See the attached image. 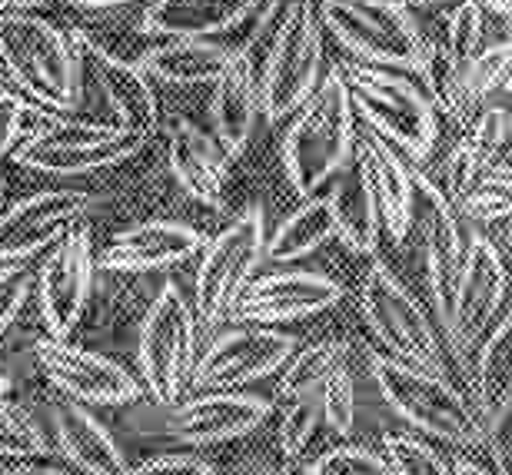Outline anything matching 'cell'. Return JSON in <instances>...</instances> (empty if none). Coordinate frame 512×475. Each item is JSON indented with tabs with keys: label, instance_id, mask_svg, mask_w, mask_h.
Listing matches in <instances>:
<instances>
[{
	"label": "cell",
	"instance_id": "obj_1",
	"mask_svg": "<svg viewBox=\"0 0 512 475\" xmlns=\"http://www.w3.org/2000/svg\"><path fill=\"white\" fill-rule=\"evenodd\" d=\"M0 57L10 90L34 107L70 117L84 103V64L74 40L34 10L0 14Z\"/></svg>",
	"mask_w": 512,
	"mask_h": 475
},
{
	"label": "cell",
	"instance_id": "obj_2",
	"mask_svg": "<svg viewBox=\"0 0 512 475\" xmlns=\"http://www.w3.org/2000/svg\"><path fill=\"white\" fill-rule=\"evenodd\" d=\"M356 143V113L340 67L320 80L313 97L290 117L283 137V170L293 183L296 196L310 200L340 173L353 157Z\"/></svg>",
	"mask_w": 512,
	"mask_h": 475
},
{
	"label": "cell",
	"instance_id": "obj_3",
	"mask_svg": "<svg viewBox=\"0 0 512 475\" xmlns=\"http://www.w3.org/2000/svg\"><path fill=\"white\" fill-rule=\"evenodd\" d=\"M340 77L350 94L353 113L363 117L373 137H380L409 160H426L439 140L436 110L413 80L399 70L343 64Z\"/></svg>",
	"mask_w": 512,
	"mask_h": 475
},
{
	"label": "cell",
	"instance_id": "obj_4",
	"mask_svg": "<svg viewBox=\"0 0 512 475\" xmlns=\"http://www.w3.org/2000/svg\"><path fill=\"white\" fill-rule=\"evenodd\" d=\"M370 373L386 406L416 432L449 442V446H486L489 442V432L479 422L476 409L439 373L406 366L383 353H370Z\"/></svg>",
	"mask_w": 512,
	"mask_h": 475
},
{
	"label": "cell",
	"instance_id": "obj_5",
	"mask_svg": "<svg viewBox=\"0 0 512 475\" xmlns=\"http://www.w3.org/2000/svg\"><path fill=\"white\" fill-rule=\"evenodd\" d=\"M193 273V316L200 329H217L237 309L243 289L256 280L260 263H266V216L263 206L250 203L223 230L203 243Z\"/></svg>",
	"mask_w": 512,
	"mask_h": 475
},
{
	"label": "cell",
	"instance_id": "obj_6",
	"mask_svg": "<svg viewBox=\"0 0 512 475\" xmlns=\"http://www.w3.org/2000/svg\"><path fill=\"white\" fill-rule=\"evenodd\" d=\"M323 80V24L313 0H290L260 64V117L290 120Z\"/></svg>",
	"mask_w": 512,
	"mask_h": 475
},
{
	"label": "cell",
	"instance_id": "obj_7",
	"mask_svg": "<svg viewBox=\"0 0 512 475\" xmlns=\"http://www.w3.org/2000/svg\"><path fill=\"white\" fill-rule=\"evenodd\" d=\"M147 143V137L117 127V123L50 113L10 157L17 167L47 173V177H84V173L117 167V163L137 157Z\"/></svg>",
	"mask_w": 512,
	"mask_h": 475
},
{
	"label": "cell",
	"instance_id": "obj_8",
	"mask_svg": "<svg viewBox=\"0 0 512 475\" xmlns=\"http://www.w3.org/2000/svg\"><path fill=\"white\" fill-rule=\"evenodd\" d=\"M316 17L356 64L416 70L423 30L403 0H313Z\"/></svg>",
	"mask_w": 512,
	"mask_h": 475
},
{
	"label": "cell",
	"instance_id": "obj_9",
	"mask_svg": "<svg viewBox=\"0 0 512 475\" xmlns=\"http://www.w3.org/2000/svg\"><path fill=\"white\" fill-rule=\"evenodd\" d=\"M200 326L177 283H163L140 326V386L157 406H177L197 366Z\"/></svg>",
	"mask_w": 512,
	"mask_h": 475
},
{
	"label": "cell",
	"instance_id": "obj_10",
	"mask_svg": "<svg viewBox=\"0 0 512 475\" xmlns=\"http://www.w3.org/2000/svg\"><path fill=\"white\" fill-rule=\"evenodd\" d=\"M360 309L373 336L386 346V356L406 366L443 376V349L426 309L406 283L383 263H373L360 286Z\"/></svg>",
	"mask_w": 512,
	"mask_h": 475
},
{
	"label": "cell",
	"instance_id": "obj_11",
	"mask_svg": "<svg viewBox=\"0 0 512 475\" xmlns=\"http://www.w3.org/2000/svg\"><path fill=\"white\" fill-rule=\"evenodd\" d=\"M300 339L273 326H230L210 339L197 356L190 389L193 392H237L266 376H276L296 353Z\"/></svg>",
	"mask_w": 512,
	"mask_h": 475
},
{
	"label": "cell",
	"instance_id": "obj_12",
	"mask_svg": "<svg viewBox=\"0 0 512 475\" xmlns=\"http://www.w3.org/2000/svg\"><path fill=\"white\" fill-rule=\"evenodd\" d=\"M97 253L90 223H77L44 250V263L34 273V293L40 306V319L50 339H67L80 323L94 289Z\"/></svg>",
	"mask_w": 512,
	"mask_h": 475
},
{
	"label": "cell",
	"instance_id": "obj_13",
	"mask_svg": "<svg viewBox=\"0 0 512 475\" xmlns=\"http://www.w3.org/2000/svg\"><path fill=\"white\" fill-rule=\"evenodd\" d=\"M37 366L44 379L64 399H74L80 406H130L143 396L140 379L97 349L67 343V339H40Z\"/></svg>",
	"mask_w": 512,
	"mask_h": 475
},
{
	"label": "cell",
	"instance_id": "obj_14",
	"mask_svg": "<svg viewBox=\"0 0 512 475\" xmlns=\"http://www.w3.org/2000/svg\"><path fill=\"white\" fill-rule=\"evenodd\" d=\"M97 206L87 190H40L7 203L0 213V266L24 263L50 250L70 226L84 223Z\"/></svg>",
	"mask_w": 512,
	"mask_h": 475
},
{
	"label": "cell",
	"instance_id": "obj_15",
	"mask_svg": "<svg viewBox=\"0 0 512 475\" xmlns=\"http://www.w3.org/2000/svg\"><path fill=\"white\" fill-rule=\"evenodd\" d=\"M74 40L84 77L94 80V90L107 103L117 127H124L140 137H153L160 127V100L150 77L137 67V60H124L110 47L97 44L87 30H67Z\"/></svg>",
	"mask_w": 512,
	"mask_h": 475
},
{
	"label": "cell",
	"instance_id": "obj_16",
	"mask_svg": "<svg viewBox=\"0 0 512 475\" xmlns=\"http://www.w3.org/2000/svg\"><path fill=\"white\" fill-rule=\"evenodd\" d=\"M506 266L489 236L473 233L466 240L463 273L456 283L453 313H449L446 336L453 339L456 353H469L499 319L506 299Z\"/></svg>",
	"mask_w": 512,
	"mask_h": 475
},
{
	"label": "cell",
	"instance_id": "obj_17",
	"mask_svg": "<svg viewBox=\"0 0 512 475\" xmlns=\"http://www.w3.org/2000/svg\"><path fill=\"white\" fill-rule=\"evenodd\" d=\"M413 187H416L413 226H419V233H423L429 296H433L436 316L446 329L449 313H453L459 273H463L466 236L463 226H459V213L443 200V193L436 190L433 180H426L423 173L413 170Z\"/></svg>",
	"mask_w": 512,
	"mask_h": 475
},
{
	"label": "cell",
	"instance_id": "obj_18",
	"mask_svg": "<svg viewBox=\"0 0 512 475\" xmlns=\"http://www.w3.org/2000/svg\"><path fill=\"white\" fill-rule=\"evenodd\" d=\"M343 299V286L326 273L316 270H276L243 289L233 323L240 326H280L296 323V319L326 313Z\"/></svg>",
	"mask_w": 512,
	"mask_h": 475
},
{
	"label": "cell",
	"instance_id": "obj_19",
	"mask_svg": "<svg viewBox=\"0 0 512 475\" xmlns=\"http://www.w3.org/2000/svg\"><path fill=\"white\" fill-rule=\"evenodd\" d=\"M273 416V402L256 392H197L173 406L167 432L183 446H220L250 436Z\"/></svg>",
	"mask_w": 512,
	"mask_h": 475
},
{
	"label": "cell",
	"instance_id": "obj_20",
	"mask_svg": "<svg viewBox=\"0 0 512 475\" xmlns=\"http://www.w3.org/2000/svg\"><path fill=\"white\" fill-rule=\"evenodd\" d=\"M203 250V233L187 223L147 220L117 233L104 250L97 253V270L110 273H153L170 266L197 260Z\"/></svg>",
	"mask_w": 512,
	"mask_h": 475
},
{
	"label": "cell",
	"instance_id": "obj_21",
	"mask_svg": "<svg viewBox=\"0 0 512 475\" xmlns=\"http://www.w3.org/2000/svg\"><path fill=\"white\" fill-rule=\"evenodd\" d=\"M167 163L190 200L220 210L230 187V157L210 130L190 117H173L167 127Z\"/></svg>",
	"mask_w": 512,
	"mask_h": 475
},
{
	"label": "cell",
	"instance_id": "obj_22",
	"mask_svg": "<svg viewBox=\"0 0 512 475\" xmlns=\"http://www.w3.org/2000/svg\"><path fill=\"white\" fill-rule=\"evenodd\" d=\"M210 94V133L230 160H237L260 120V64L247 47H233L230 64L213 80Z\"/></svg>",
	"mask_w": 512,
	"mask_h": 475
},
{
	"label": "cell",
	"instance_id": "obj_23",
	"mask_svg": "<svg viewBox=\"0 0 512 475\" xmlns=\"http://www.w3.org/2000/svg\"><path fill=\"white\" fill-rule=\"evenodd\" d=\"M356 173H360L366 193L376 206L380 226L393 243H403L413 233V210H416V187L413 170L406 160L383 143L380 137H366L356 150Z\"/></svg>",
	"mask_w": 512,
	"mask_h": 475
},
{
	"label": "cell",
	"instance_id": "obj_24",
	"mask_svg": "<svg viewBox=\"0 0 512 475\" xmlns=\"http://www.w3.org/2000/svg\"><path fill=\"white\" fill-rule=\"evenodd\" d=\"M50 426H54V442L70 466L84 475H124L130 462L104 422H100L87 406L60 396L50 406Z\"/></svg>",
	"mask_w": 512,
	"mask_h": 475
},
{
	"label": "cell",
	"instance_id": "obj_25",
	"mask_svg": "<svg viewBox=\"0 0 512 475\" xmlns=\"http://www.w3.org/2000/svg\"><path fill=\"white\" fill-rule=\"evenodd\" d=\"M266 0H150L140 30L150 37H203L213 40L243 20L260 14Z\"/></svg>",
	"mask_w": 512,
	"mask_h": 475
},
{
	"label": "cell",
	"instance_id": "obj_26",
	"mask_svg": "<svg viewBox=\"0 0 512 475\" xmlns=\"http://www.w3.org/2000/svg\"><path fill=\"white\" fill-rule=\"evenodd\" d=\"M233 47L203 37H170L147 47L137 57V67L150 77V84L167 87H200L213 84L230 64Z\"/></svg>",
	"mask_w": 512,
	"mask_h": 475
},
{
	"label": "cell",
	"instance_id": "obj_27",
	"mask_svg": "<svg viewBox=\"0 0 512 475\" xmlns=\"http://www.w3.org/2000/svg\"><path fill=\"white\" fill-rule=\"evenodd\" d=\"M476 416L486 426L489 439L499 436L512 416V313L499 316L483 336L473 373Z\"/></svg>",
	"mask_w": 512,
	"mask_h": 475
},
{
	"label": "cell",
	"instance_id": "obj_28",
	"mask_svg": "<svg viewBox=\"0 0 512 475\" xmlns=\"http://www.w3.org/2000/svg\"><path fill=\"white\" fill-rule=\"evenodd\" d=\"M413 74H419V80H423L419 90H423L426 100L433 103V110L443 113L446 120H453L456 127H466V123L473 120V110L479 100L473 97V90H469L466 70L449 57L443 40L423 37Z\"/></svg>",
	"mask_w": 512,
	"mask_h": 475
},
{
	"label": "cell",
	"instance_id": "obj_29",
	"mask_svg": "<svg viewBox=\"0 0 512 475\" xmlns=\"http://www.w3.org/2000/svg\"><path fill=\"white\" fill-rule=\"evenodd\" d=\"M326 203H330V216H333V236L340 240L346 250L356 256H373L376 246H380V216H376V206L366 193L360 173H336L333 187L326 193Z\"/></svg>",
	"mask_w": 512,
	"mask_h": 475
},
{
	"label": "cell",
	"instance_id": "obj_30",
	"mask_svg": "<svg viewBox=\"0 0 512 475\" xmlns=\"http://www.w3.org/2000/svg\"><path fill=\"white\" fill-rule=\"evenodd\" d=\"M333 240V216L326 193H316L303 200L296 210L280 220L273 233H266V260L270 263H296L303 256L320 250Z\"/></svg>",
	"mask_w": 512,
	"mask_h": 475
},
{
	"label": "cell",
	"instance_id": "obj_31",
	"mask_svg": "<svg viewBox=\"0 0 512 475\" xmlns=\"http://www.w3.org/2000/svg\"><path fill=\"white\" fill-rule=\"evenodd\" d=\"M340 366H346L343 339H320V343L310 346H296V353L286 359L280 379H276V399L293 402V399L316 396L323 389V382Z\"/></svg>",
	"mask_w": 512,
	"mask_h": 475
},
{
	"label": "cell",
	"instance_id": "obj_32",
	"mask_svg": "<svg viewBox=\"0 0 512 475\" xmlns=\"http://www.w3.org/2000/svg\"><path fill=\"white\" fill-rule=\"evenodd\" d=\"M54 446H50L47 432L40 422L14 399H0V462H30L47 459Z\"/></svg>",
	"mask_w": 512,
	"mask_h": 475
},
{
	"label": "cell",
	"instance_id": "obj_33",
	"mask_svg": "<svg viewBox=\"0 0 512 475\" xmlns=\"http://www.w3.org/2000/svg\"><path fill=\"white\" fill-rule=\"evenodd\" d=\"M383 456L393 475H453V466L413 432H386Z\"/></svg>",
	"mask_w": 512,
	"mask_h": 475
},
{
	"label": "cell",
	"instance_id": "obj_34",
	"mask_svg": "<svg viewBox=\"0 0 512 475\" xmlns=\"http://www.w3.org/2000/svg\"><path fill=\"white\" fill-rule=\"evenodd\" d=\"M456 213L476 223H496L512 216V180L496 177V173H483L473 187L466 190L463 200L456 203Z\"/></svg>",
	"mask_w": 512,
	"mask_h": 475
},
{
	"label": "cell",
	"instance_id": "obj_35",
	"mask_svg": "<svg viewBox=\"0 0 512 475\" xmlns=\"http://www.w3.org/2000/svg\"><path fill=\"white\" fill-rule=\"evenodd\" d=\"M320 422L323 416H320V399L316 396L286 402V409L280 416V429H276V446H280L283 459H300L306 446H310V439L316 436Z\"/></svg>",
	"mask_w": 512,
	"mask_h": 475
},
{
	"label": "cell",
	"instance_id": "obj_36",
	"mask_svg": "<svg viewBox=\"0 0 512 475\" xmlns=\"http://www.w3.org/2000/svg\"><path fill=\"white\" fill-rule=\"evenodd\" d=\"M483 30H486L483 4H479V0H459L453 7V14H449L443 44L449 50V57L463 70L469 67V60L476 57V50L483 47Z\"/></svg>",
	"mask_w": 512,
	"mask_h": 475
},
{
	"label": "cell",
	"instance_id": "obj_37",
	"mask_svg": "<svg viewBox=\"0 0 512 475\" xmlns=\"http://www.w3.org/2000/svg\"><path fill=\"white\" fill-rule=\"evenodd\" d=\"M47 117L50 110L34 107L14 90H0V160L10 157Z\"/></svg>",
	"mask_w": 512,
	"mask_h": 475
},
{
	"label": "cell",
	"instance_id": "obj_38",
	"mask_svg": "<svg viewBox=\"0 0 512 475\" xmlns=\"http://www.w3.org/2000/svg\"><path fill=\"white\" fill-rule=\"evenodd\" d=\"M320 399V416L336 436H350L356 426V386L350 369L340 366L336 373L323 382V389L316 392Z\"/></svg>",
	"mask_w": 512,
	"mask_h": 475
},
{
	"label": "cell",
	"instance_id": "obj_39",
	"mask_svg": "<svg viewBox=\"0 0 512 475\" xmlns=\"http://www.w3.org/2000/svg\"><path fill=\"white\" fill-rule=\"evenodd\" d=\"M306 475H393V469L383 452L346 442V446H336L313 459Z\"/></svg>",
	"mask_w": 512,
	"mask_h": 475
},
{
	"label": "cell",
	"instance_id": "obj_40",
	"mask_svg": "<svg viewBox=\"0 0 512 475\" xmlns=\"http://www.w3.org/2000/svg\"><path fill=\"white\" fill-rule=\"evenodd\" d=\"M512 74V44H489V47H479L476 57L469 60L466 67V80H469V90H473L476 100H483L486 94H493L499 84H506Z\"/></svg>",
	"mask_w": 512,
	"mask_h": 475
},
{
	"label": "cell",
	"instance_id": "obj_41",
	"mask_svg": "<svg viewBox=\"0 0 512 475\" xmlns=\"http://www.w3.org/2000/svg\"><path fill=\"white\" fill-rule=\"evenodd\" d=\"M509 137V127H506V113L489 107L483 110L479 117H473L466 123V137L463 143L469 147V153L479 160V167L489 170V163H493V157L499 153V147L506 143Z\"/></svg>",
	"mask_w": 512,
	"mask_h": 475
},
{
	"label": "cell",
	"instance_id": "obj_42",
	"mask_svg": "<svg viewBox=\"0 0 512 475\" xmlns=\"http://www.w3.org/2000/svg\"><path fill=\"white\" fill-rule=\"evenodd\" d=\"M30 293H34V273H30L27 263L0 266V336L24 313Z\"/></svg>",
	"mask_w": 512,
	"mask_h": 475
},
{
	"label": "cell",
	"instance_id": "obj_43",
	"mask_svg": "<svg viewBox=\"0 0 512 475\" xmlns=\"http://www.w3.org/2000/svg\"><path fill=\"white\" fill-rule=\"evenodd\" d=\"M483 167H479V160L473 157V153H469V147L463 140L456 143L453 147V153H449L446 157V163H443V177H439V193H443V200L453 206L456 210V203L463 200L466 196V190L473 187V183L483 177Z\"/></svg>",
	"mask_w": 512,
	"mask_h": 475
},
{
	"label": "cell",
	"instance_id": "obj_44",
	"mask_svg": "<svg viewBox=\"0 0 512 475\" xmlns=\"http://www.w3.org/2000/svg\"><path fill=\"white\" fill-rule=\"evenodd\" d=\"M210 459L200 452H163V456L143 459L140 466H130L124 475H213Z\"/></svg>",
	"mask_w": 512,
	"mask_h": 475
},
{
	"label": "cell",
	"instance_id": "obj_45",
	"mask_svg": "<svg viewBox=\"0 0 512 475\" xmlns=\"http://www.w3.org/2000/svg\"><path fill=\"white\" fill-rule=\"evenodd\" d=\"M4 475H74L64 466H54L47 459H30V462H14L10 469H4Z\"/></svg>",
	"mask_w": 512,
	"mask_h": 475
},
{
	"label": "cell",
	"instance_id": "obj_46",
	"mask_svg": "<svg viewBox=\"0 0 512 475\" xmlns=\"http://www.w3.org/2000/svg\"><path fill=\"white\" fill-rule=\"evenodd\" d=\"M486 173H496V177L512 180V137H506V143L499 147V153L493 157V163H489Z\"/></svg>",
	"mask_w": 512,
	"mask_h": 475
},
{
	"label": "cell",
	"instance_id": "obj_47",
	"mask_svg": "<svg viewBox=\"0 0 512 475\" xmlns=\"http://www.w3.org/2000/svg\"><path fill=\"white\" fill-rule=\"evenodd\" d=\"M496 456V475H512V439L509 446H499V442H489Z\"/></svg>",
	"mask_w": 512,
	"mask_h": 475
},
{
	"label": "cell",
	"instance_id": "obj_48",
	"mask_svg": "<svg viewBox=\"0 0 512 475\" xmlns=\"http://www.w3.org/2000/svg\"><path fill=\"white\" fill-rule=\"evenodd\" d=\"M64 4H74V7H84V10H114V7L137 4V0H64Z\"/></svg>",
	"mask_w": 512,
	"mask_h": 475
},
{
	"label": "cell",
	"instance_id": "obj_49",
	"mask_svg": "<svg viewBox=\"0 0 512 475\" xmlns=\"http://www.w3.org/2000/svg\"><path fill=\"white\" fill-rule=\"evenodd\" d=\"M47 0H0V14L4 10H40Z\"/></svg>",
	"mask_w": 512,
	"mask_h": 475
},
{
	"label": "cell",
	"instance_id": "obj_50",
	"mask_svg": "<svg viewBox=\"0 0 512 475\" xmlns=\"http://www.w3.org/2000/svg\"><path fill=\"white\" fill-rule=\"evenodd\" d=\"M483 7H489V10H493V14L512 17V0H483Z\"/></svg>",
	"mask_w": 512,
	"mask_h": 475
},
{
	"label": "cell",
	"instance_id": "obj_51",
	"mask_svg": "<svg viewBox=\"0 0 512 475\" xmlns=\"http://www.w3.org/2000/svg\"><path fill=\"white\" fill-rule=\"evenodd\" d=\"M406 7H433V4H446V0H403Z\"/></svg>",
	"mask_w": 512,
	"mask_h": 475
},
{
	"label": "cell",
	"instance_id": "obj_52",
	"mask_svg": "<svg viewBox=\"0 0 512 475\" xmlns=\"http://www.w3.org/2000/svg\"><path fill=\"white\" fill-rule=\"evenodd\" d=\"M7 392H10V376L4 373V369H0V399H4Z\"/></svg>",
	"mask_w": 512,
	"mask_h": 475
},
{
	"label": "cell",
	"instance_id": "obj_53",
	"mask_svg": "<svg viewBox=\"0 0 512 475\" xmlns=\"http://www.w3.org/2000/svg\"><path fill=\"white\" fill-rule=\"evenodd\" d=\"M0 90H10V80H7V70H4V57H0Z\"/></svg>",
	"mask_w": 512,
	"mask_h": 475
},
{
	"label": "cell",
	"instance_id": "obj_54",
	"mask_svg": "<svg viewBox=\"0 0 512 475\" xmlns=\"http://www.w3.org/2000/svg\"><path fill=\"white\" fill-rule=\"evenodd\" d=\"M4 206H7V187L0 183V213H4Z\"/></svg>",
	"mask_w": 512,
	"mask_h": 475
},
{
	"label": "cell",
	"instance_id": "obj_55",
	"mask_svg": "<svg viewBox=\"0 0 512 475\" xmlns=\"http://www.w3.org/2000/svg\"><path fill=\"white\" fill-rule=\"evenodd\" d=\"M506 127H509V137H512V113H506Z\"/></svg>",
	"mask_w": 512,
	"mask_h": 475
},
{
	"label": "cell",
	"instance_id": "obj_56",
	"mask_svg": "<svg viewBox=\"0 0 512 475\" xmlns=\"http://www.w3.org/2000/svg\"><path fill=\"white\" fill-rule=\"evenodd\" d=\"M506 90H509V94H512V74H509V80H506Z\"/></svg>",
	"mask_w": 512,
	"mask_h": 475
}]
</instances>
